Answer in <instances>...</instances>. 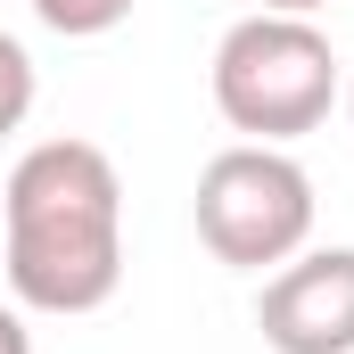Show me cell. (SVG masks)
<instances>
[{"label": "cell", "instance_id": "7a4b0ae2", "mask_svg": "<svg viewBox=\"0 0 354 354\" xmlns=\"http://www.w3.org/2000/svg\"><path fill=\"white\" fill-rule=\"evenodd\" d=\"M214 107L231 132L288 149L305 132L330 124L338 107V58H330V33L313 17H239L223 41H214Z\"/></svg>", "mask_w": 354, "mask_h": 354}, {"label": "cell", "instance_id": "ba28073f", "mask_svg": "<svg viewBox=\"0 0 354 354\" xmlns=\"http://www.w3.org/2000/svg\"><path fill=\"white\" fill-rule=\"evenodd\" d=\"M256 8H272V17H313V8H330V0H256Z\"/></svg>", "mask_w": 354, "mask_h": 354}, {"label": "cell", "instance_id": "5b68a950", "mask_svg": "<svg viewBox=\"0 0 354 354\" xmlns=\"http://www.w3.org/2000/svg\"><path fill=\"white\" fill-rule=\"evenodd\" d=\"M33 17L50 33H66V41H99V33H115L132 17V0H33Z\"/></svg>", "mask_w": 354, "mask_h": 354}, {"label": "cell", "instance_id": "52a82bcc", "mask_svg": "<svg viewBox=\"0 0 354 354\" xmlns=\"http://www.w3.org/2000/svg\"><path fill=\"white\" fill-rule=\"evenodd\" d=\"M0 354H33V330H25L17 305H0Z\"/></svg>", "mask_w": 354, "mask_h": 354}, {"label": "cell", "instance_id": "6da1fadb", "mask_svg": "<svg viewBox=\"0 0 354 354\" xmlns=\"http://www.w3.org/2000/svg\"><path fill=\"white\" fill-rule=\"evenodd\" d=\"M124 280V181L91 140H41L8 174V288L25 313H99Z\"/></svg>", "mask_w": 354, "mask_h": 354}, {"label": "cell", "instance_id": "8992f818", "mask_svg": "<svg viewBox=\"0 0 354 354\" xmlns=\"http://www.w3.org/2000/svg\"><path fill=\"white\" fill-rule=\"evenodd\" d=\"M25 115H33V58H25L17 33H0V140H8Z\"/></svg>", "mask_w": 354, "mask_h": 354}, {"label": "cell", "instance_id": "3957f363", "mask_svg": "<svg viewBox=\"0 0 354 354\" xmlns=\"http://www.w3.org/2000/svg\"><path fill=\"white\" fill-rule=\"evenodd\" d=\"M198 239L231 272H264V264L280 272L313 239V174L288 149H264V140H239V149L206 157V174H198Z\"/></svg>", "mask_w": 354, "mask_h": 354}, {"label": "cell", "instance_id": "277c9868", "mask_svg": "<svg viewBox=\"0 0 354 354\" xmlns=\"http://www.w3.org/2000/svg\"><path fill=\"white\" fill-rule=\"evenodd\" d=\"M256 330L272 354H354V248L288 256L256 297Z\"/></svg>", "mask_w": 354, "mask_h": 354}, {"label": "cell", "instance_id": "9c48e42d", "mask_svg": "<svg viewBox=\"0 0 354 354\" xmlns=\"http://www.w3.org/2000/svg\"><path fill=\"white\" fill-rule=\"evenodd\" d=\"M346 115H354V83H346Z\"/></svg>", "mask_w": 354, "mask_h": 354}]
</instances>
